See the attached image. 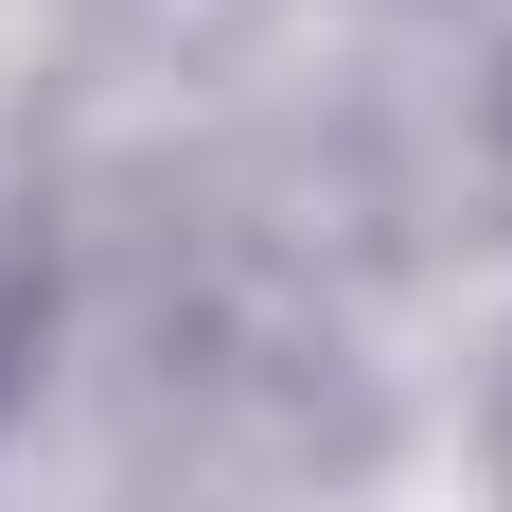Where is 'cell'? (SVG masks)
Returning <instances> with one entry per match:
<instances>
[{
  "label": "cell",
  "mask_w": 512,
  "mask_h": 512,
  "mask_svg": "<svg viewBox=\"0 0 512 512\" xmlns=\"http://www.w3.org/2000/svg\"><path fill=\"white\" fill-rule=\"evenodd\" d=\"M0 389H18V301H0Z\"/></svg>",
  "instance_id": "6da1fadb"
}]
</instances>
